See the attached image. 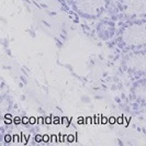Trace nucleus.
Listing matches in <instances>:
<instances>
[{
    "label": "nucleus",
    "mask_w": 146,
    "mask_h": 146,
    "mask_svg": "<svg viewBox=\"0 0 146 146\" xmlns=\"http://www.w3.org/2000/svg\"><path fill=\"white\" fill-rule=\"evenodd\" d=\"M67 137H68V141H69V142H73V141H74V136H73V135H68Z\"/></svg>",
    "instance_id": "6"
},
{
    "label": "nucleus",
    "mask_w": 146,
    "mask_h": 146,
    "mask_svg": "<svg viewBox=\"0 0 146 146\" xmlns=\"http://www.w3.org/2000/svg\"><path fill=\"white\" fill-rule=\"evenodd\" d=\"M109 120H110L109 121L110 123H114V122H115V119H114V117H110Z\"/></svg>",
    "instance_id": "7"
},
{
    "label": "nucleus",
    "mask_w": 146,
    "mask_h": 146,
    "mask_svg": "<svg viewBox=\"0 0 146 146\" xmlns=\"http://www.w3.org/2000/svg\"><path fill=\"white\" fill-rule=\"evenodd\" d=\"M13 122H15V124H19V123H22V120L20 117H15Z\"/></svg>",
    "instance_id": "2"
},
{
    "label": "nucleus",
    "mask_w": 146,
    "mask_h": 146,
    "mask_svg": "<svg viewBox=\"0 0 146 146\" xmlns=\"http://www.w3.org/2000/svg\"><path fill=\"white\" fill-rule=\"evenodd\" d=\"M41 137H42L41 135H36V136H35V139H36V142H41V141L43 139H41Z\"/></svg>",
    "instance_id": "5"
},
{
    "label": "nucleus",
    "mask_w": 146,
    "mask_h": 146,
    "mask_svg": "<svg viewBox=\"0 0 146 146\" xmlns=\"http://www.w3.org/2000/svg\"><path fill=\"white\" fill-rule=\"evenodd\" d=\"M36 122L37 121L35 117H30V123H31V124H34V123H36Z\"/></svg>",
    "instance_id": "3"
},
{
    "label": "nucleus",
    "mask_w": 146,
    "mask_h": 146,
    "mask_svg": "<svg viewBox=\"0 0 146 146\" xmlns=\"http://www.w3.org/2000/svg\"><path fill=\"white\" fill-rule=\"evenodd\" d=\"M22 123H23V124H28V123H30V119L29 117H23V119H22Z\"/></svg>",
    "instance_id": "1"
},
{
    "label": "nucleus",
    "mask_w": 146,
    "mask_h": 146,
    "mask_svg": "<svg viewBox=\"0 0 146 146\" xmlns=\"http://www.w3.org/2000/svg\"><path fill=\"white\" fill-rule=\"evenodd\" d=\"M5 141H6V143H9V142L11 141V136H10V135H6V136H5Z\"/></svg>",
    "instance_id": "4"
},
{
    "label": "nucleus",
    "mask_w": 146,
    "mask_h": 146,
    "mask_svg": "<svg viewBox=\"0 0 146 146\" xmlns=\"http://www.w3.org/2000/svg\"><path fill=\"white\" fill-rule=\"evenodd\" d=\"M43 141L47 142V141H48V136H47V135H44V136H43Z\"/></svg>",
    "instance_id": "8"
}]
</instances>
